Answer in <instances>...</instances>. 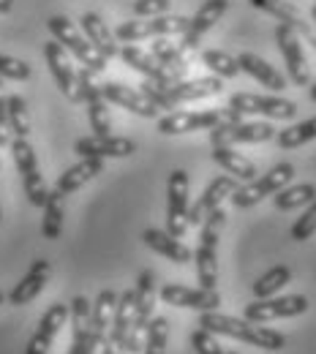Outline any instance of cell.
I'll use <instances>...</instances> for the list:
<instances>
[{"label":"cell","mask_w":316,"mask_h":354,"mask_svg":"<svg viewBox=\"0 0 316 354\" xmlns=\"http://www.w3.org/2000/svg\"><path fill=\"white\" fill-rule=\"evenodd\" d=\"M46 28H49V33H52V39L57 44H63L66 52H71L80 60V66H85L93 74H101L106 68V57L88 41V36H82L74 28L71 19H66V17H49L46 19Z\"/></svg>","instance_id":"277c9868"},{"label":"cell","mask_w":316,"mask_h":354,"mask_svg":"<svg viewBox=\"0 0 316 354\" xmlns=\"http://www.w3.org/2000/svg\"><path fill=\"white\" fill-rule=\"evenodd\" d=\"M275 139V129H272L270 123H245V120H237V123H219L213 133H210V142H213V147H219V145H229V147H234V145H259V142H270Z\"/></svg>","instance_id":"7c38bea8"},{"label":"cell","mask_w":316,"mask_h":354,"mask_svg":"<svg viewBox=\"0 0 316 354\" xmlns=\"http://www.w3.org/2000/svg\"><path fill=\"white\" fill-rule=\"evenodd\" d=\"M275 139H278V147H281V150H295V147H303V145L314 142L316 139V118L303 120V123H297V126H289V129L278 131Z\"/></svg>","instance_id":"d590c367"},{"label":"cell","mask_w":316,"mask_h":354,"mask_svg":"<svg viewBox=\"0 0 316 354\" xmlns=\"http://www.w3.org/2000/svg\"><path fill=\"white\" fill-rule=\"evenodd\" d=\"M248 3L259 11H265V14H272L281 25H289L292 30H297L303 36H311V25L303 19V14L292 3H286V0H248Z\"/></svg>","instance_id":"83f0119b"},{"label":"cell","mask_w":316,"mask_h":354,"mask_svg":"<svg viewBox=\"0 0 316 354\" xmlns=\"http://www.w3.org/2000/svg\"><path fill=\"white\" fill-rule=\"evenodd\" d=\"M314 232H316V199L306 207V213L295 221V226H292V240L295 243H306L308 237H314Z\"/></svg>","instance_id":"ab89813d"},{"label":"cell","mask_w":316,"mask_h":354,"mask_svg":"<svg viewBox=\"0 0 316 354\" xmlns=\"http://www.w3.org/2000/svg\"><path fill=\"white\" fill-rule=\"evenodd\" d=\"M292 281V270L286 265H275L270 267L254 286H251V292H254V300H268V297H275L286 283Z\"/></svg>","instance_id":"1f68e13d"},{"label":"cell","mask_w":316,"mask_h":354,"mask_svg":"<svg viewBox=\"0 0 316 354\" xmlns=\"http://www.w3.org/2000/svg\"><path fill=\"white\" fill-rule=\"evenodd\" d=\"M82 30H85V36H88V41H91L106 60L109 57H118V52H120V46H118V39H115V33L106 28V22L98 17V14H93L88 11L85 17H82Z\"/></svg>","instance_id":"4316f807"},{"label":"cell","mask_w":316,"mask_h":354,"mask_svg":"<svg viewBox=\"0 0 316 354\" xmlns=\"http://www.w3.org/2000/svg\"><path fill=\"white\" fill-rule=\"evenodd\" d=\"M237 188H240V185L234 183V177L232 175H221V177H216V180H210V183L205 185L202 196L194 202V207H188V226L205 221L207 213H213L216 207H221Z\"/></svg>","instance_id":"e0dca14e"},{"label":"cell","mask_w":316,"mask_h":354,"mask_svg":"<svg viewBox=\"0 0 316 354\" xmlns=\"http://www.w3.org/2000/svg\"><path fill=\"white\" fill-rule=\"evenodd\" d=\"M142 243L147 248H153L156 254L167 257L175 265H188L194 259V254L188 251V245H183V240L172 237L169 232H161V229H145L142 232Z\"/></svg>","instance_id":"603a6c76"},{"label":"cell","mask_w":316,"mask_h":354,"mask_svg":"<svg viewBox=\"0 0 316 354\" xmlns=\"http://www.w3.org/2000/svg\"><path fill=\"white\" fill-rule=\"evenodd\" d=\"M188 188L191 180L183 169H175L167 180V232L178 240L188 232Z\"/></svg>","instance_id":"8fae6325"},{"label":"cell","mask_w":316,"mask_h":354,"mask_svg":"<svg viewBox=\"0 0 316 354\" xmlns=\"http://www.w3.org/2000/svg\"><path fill=\"white\" fill-rule=\"evenodd\" d=\"M134 327V289L118 295V306H115V316L109 324V341L123 352L129 344V333Z\"/></svg>","instance_id":"d4e9b609"},{"label":"cell","mask_w":316,"mask_h":354,"mask_svg":"<svg viewBox=\"0 0 316 354\" xmlns=\"http://www.w3.org/2000/svg\"><path fill=\"white\" fill-rule=\"evenodd\" d=\"M6 120H8V133H14V139H28L30 136L28 104H25L22 95H8L6 98Z\"/></svg>","instance_id":"836d02e7"},{"label":"cell","mask_w":316,"mask_h":354,"mask_svg":"<svg viewBox=\"0 0 316 354\" xmlns=\"http://www.w3.org/2000/svg\"><path fill=\"white\" fill-rule=\"evenodd\" d=\"M292 180H295V164L284 161V164H275L272 169H268L265 175L254 177L251 183L240 185L229 199H232L234 207H254V205H259L262 199L275 196V194H278L281 188H286Z\"/></svg>","instance_id":"8992f818"},{"label":"cell","mask_w":316,"mask_h":354,"mask_svg":"<svg viewBox=\"0 0 316 354\" xmlns=\"http://www.w3.org/2000/svg\"><path fill=\"white\" fill-rule=\"evenodd\" d=\"M66 196L57 191V188H52L49 191V196H46L44 202V221H41V234H44L46 240H57L60 234H63V216H66Z\"/></svg>","instance_id":"4dcf8cb0"},{"label":"cell","mask_w":316,"mask_h":354,"mask_svg":"<svg viewBox=\"0 0 316 354\" xmlns=\"http://www.w3.org/2000/svg\"><path fill=\"white\" fill-rule=\"evenodd\" d=\"M0 218H3V210H0Z\"/></svg>","instance_id":"f907efd6"},{"label":"cell","mask_w":316,"mask_h":354,"mask_svg":"<svg viewBox=\"0 0 316 354\" xmlns=\"http://www.w3.org/2000/svg\"><path fill=\"white\" fill-rule=\"evenodd\" d=\"M311 14H314V17H316V6H314V11H311Z\"/></svg>","instance_id":"681fc988"},{"label":"cell","mask_w":316,"mask_h":354,"mask_svg":"<svg viewBox=\"0 0 316 354\" xmlns=\"http://www.w3.org/2000/svg\"><path fill=\"white\" fill-rule=\"evenodd\" d=\"M14 8V0H0V14H8Z\"/></svg>","instance_id":"f6af8a7d"},{"label":"cell","mask_w":316,"mask_h":354,"mask_svg":"<svg viewBox=\"0 0 316 354\" xmlns=\"http://www.w3.org/2000/svg\"><path fill=\"white\" fill-rule=\"evenodd\" d=\"M275 44L284 55V63H286V71H289V80L300 88H306L311 82V74H308V63H306V55H303V44H300V33L292 30L289 25H278L275 28Z\"/></svg>","instance_id":"5bb4252c"},{"label":"cell","mask_w":316,"mask_h":354,"mask_svg":"<svg viewBox=\"0 0 316 354\" xmlns=\"http://www.w3.org/2000/svg\"><path fill=\"white\" fill-rule=\"evenodd\" d=\"M167 344H169V319L167 316L150 319L145 333V354H167Z\"/></svg>","instance_id":"74e56055"},{"label":"cell","mask_w":316,"mask_h":354,"mask_svg":"<svg viewBox=\"0 0 316 354\" xmlns=\"http://www.w3.org/2000/svg\"><path fill=\"white\" fill-rule=\"evenodd\" d=\"M8 142V120H6V98H3V82H0V145Z\"/></svg>","instance_id":"7bdbcfd3"},{"label":"cell","mask_w":316,"mask_h":354,"mask_svg":"<svg viewBox=\"0 0 316 354\" xmlns=\"http://www.w3.org/2000/svg\"><path fill=\"white\" fill-rule=\"evenodd\" d=\"M226 354H237V352H226Z\"/></svg>","instance_id":"816d5d0a"},{"label":"cell","mask_w":316,"mask_h":354,"mask_svg":"<svg viewBox=\"0 0 316 354\" xmlns=\"http://www.w3.org/2000/svg\"><path fill=\"white\" fill-rule=\"evenodd\" d=\"M3 300H6V297H3V292H0V306H3Z\"/></svg>","instance_id":"c3c4849f"},{"label":"cell","mask_w":316,"mask_h":354,"mask_svg":"<svg viewBox=\"0 0 316 354\" xmlns=\"http://www.w3.org/2000/svg\"><path fill=\"white\" fill-rule=\"evenodd\" d=\"M66 319H68V306L52 303V306L46 308L44 316H41L36 333L30 335V341H28V346H25V354H49L52 341L57 338V333H60V327L66 324Z\"/></svg>","instance_id":"d6986e66"},{"label":"cell","mask_w":316,"mask_h":354,"mask_svg":"<svg viewBox=\"0 0 316 354\" xmlns=\"http://www.w3.org/2000/svg\"><path fill=\"white\" fill-rule=\"evenodd\" d=\"M221 80L219 77H199V80H180L169 88H161L150 80L142 82V93L158 106V109H175L178 104L185 101H199V98H207V95H216L221 93Z\"/></svg>","instance_id":"3957f363"},{"label":"cell","mask_w":316,"mask_h":354,"mask_svg":"<svg viewBox=\"0 0 316 354\" xmlns=\"http://www.w3.org/2000/svg\"><path fill=\"white\" fill-rule=\"evenodd\" d=\"M68 316H71V341H88V335H91V300L77 295L68 306Z\"/></svg>","instance_id":"e575fe53"},{"label":"cell","mask_w":316,"mask_h":354,"mask_svg":"<svg viewBox=\"0 0 316 354\" xmlns=\"http://www.w3.org/2000/svg\"><path fill=\"white\" fill-rule=\"evenodd\" d=\"M161 300L175 308H194V310H216L221 306V295L216 289H188L183 283H164Z\"/></svg>","instance_id":"ac0fdd59"},{"label":"cell","mask_w":316,"mask_h":354,"mask_svg":"<svg viewBox=\"0 0 316 354\" xmlns=\"http://www.w3.org/2000/svg\"><path fill=\"white\" fill-rule=\"evenodd\" d=\"M202 63L221 80V77H226V80H234L237 74H243L240 71V63H237V57H232L229 52H224V49H205L202 52Z\"/></svg>","instance_id":"8d00e7d4"},{"label":"cell","mask_w":316,"mask_h":354,"mask_svg":"<svg viewBox=\"0 0 316 354\" xmlns=\"http://www.w3.org/2000/svg\"><path fill=\"white\" fill-rule=\"evenodd\" d=\"M237 123L243 120L237 112L226 109H205V112H169L164 118H158V131L164 136H180V133L194 131H213L219 123Z\"/></svg>","instance_id":"52a82bcc"},{"label":"cell","mask_w":316,"mask_h":354,"mask_svg":"<svg viewBox=\"0 0 316 354\" xmlns=\"http://www.w3.org/2000/svg\"><path fill=\"white\" fill-rule=\"evenodd\" d=\"M311 44H314V49H316V33H311Z\"/></svg>","instance_id":"7dc6e473"},{"label":"cell","mask_w":316,"mask_h":354,"mask_svg":"<svg viewBox=\"0 0 316 354\" xmlns=\"http://www.w3.org/2000/svg\"><path fill=\"white\" fill-rule=\"evenodd\" d=\"M237 63H240V71H245L248 77H254V80L262 82L265 88L275 90V93H281V90L286 88L284 74L275 71V66H270L268 60H262L259 55H254V52H240V55H237Z\"/></svg>","instance_id":"484cf974"},{"label":"cell","mask_w":316,"mask_h":354,"mask_svg":"<svg viewBox=\"0 0 316 354\" xmlns=\"http://www.w3.org/2000/svg\"><path fill=\"white\" fill-rule=\"evenodd\" d=\"M308 95H311V101L316 104V85H311V90H308Z\"/></svg>","instance_id":"bcb514c9"},{"label":"cell","mask_w":316,"mask_h":354,"mask_svg":"<svg viewBox=\"0 0 316 354\" xmlns=\"http://www.w3.org/2000/svg\"><path fill=\"white\" fill-rule=\"evenodd\" d=\"M11 156H14V164H17V172L22 175V188H25V196L33 207H44L46 196H49V188L44 183V175L39 169V158H36V150L28 139H11Z\"/></svg>","instance_id":"ba28073f"},{"label":"cell","mask_w":316,"mask_h":354,"mask_svg":"<svg viewBox=\"0 0 316 354\" xmlns=\"http://www.w3.org/2000/svg\"><path fill=\"white\" fill-rule=\"evenodd\" d=\"M188 17L180 14H161V17H147V19H131L120 22L115 28V39L123 44H134L142 39H169V36H183L188 30Z\"/></svg>","instance_id":"5b68a950"},{"label":"cell","mask_w":316,"mask_h":354,"mask_svg":"<svg viewBox=\"0 0 316 354\" xmlns=\"http://www.w3.org/2000/svg\"><path fill=\"white\" fill-rule=\"evenodd\" d=\"M308 310V297L303 295H286V297H268V300H251L245 306L248 322H272V319H292Z\"/></svg>","instance_id":"4fadbf2b"},{"label":"cell","mask_w":316,"mask_h":354,"mask_svg":"<svg viewBox=\"0 0 316 354\" xmlns=\"http://www.w3.org/2000/svg\"><path fill=\"white\" fill-rule=\"evenodd\" d=\"M49 275H52V265H49L46 259H36L33 265L28 267V272L22 275V281L11 289L8 303H11V306H28V303H33V300L44 292Z\"/></svg>","instance_id":"7402d4cb"},{"label":"cell","mask_w":316,"mask_h":354,"mask_svg":"<svg viewBox=\"0 0 316 354\" xmlns=\"http://www.w3.org/2000/svg\"><path fill=\"white\" fill-rule=\"evenodd\" d=\"M229 109L240 118L245 115H262L268 120H292L297 115V104L278 95H254V93H234L229 98Z\"/></svg>","instance_id":"30bf717a"},{"label":"cell","mask_w":316,"mask_h":354,"mask_svg":"<svg viewBox=\"0 0 316 354\" xmlns=\"http://www.w3.org/2000/svg\"><path fill=\"white\" fill-rule=\"evenodd\" d=\"M82 346H85V341H71V346H68V354H82Z\"/></svg>","instance_id":"ee69618b"},{"label":"cell","mask_w":316,"mask_h":354,"mask_svg":"<svg viewBox=\"0 0 316 354\" xmlns=\"http://www.w3.org/2000/svg\"><path fill=\"white\" fill-rule=\"evenodd\" d=\"M191 346L196 349V354H226L224 346L219 344V338L213 333H207V330H196L191 335Z\"/></svg>","instance_id":"60d3db41"},{"label":"cell","mask_w":316,"mask_h":354,"mask_svg":"<svg viewBox=\"0 0 316 354\" xmlns=\"http://www.w3.org/2000/svg\"><path fill=\"white\" fill-rule=\"evenodd\" d=\"M101 172H104V158H80L74 167H68L63 175L57 177L55 188H57L63 196H68V194L80 191L82 185H88L91 180H95Z\"/></svg>","instance_id":"cb8c5ba5"},{"label":"cell","mask_w":316,"mask_h":354,"mask_svg":"<svg viewBox=\"0 0 316 354\" xmlns=\"http://www.w3.org/2000/svg\"><path fill=\"white\" fill-rule=\"evenodd\" d=\"M226 8H229V0H205L202 6H199V11L191 17V22H188V30L183 33V44H185V49H196L199 46V39L221 19L226 14Z\"/></svg>","instance_id":"44dd1931"},{"label":"cell","mask_w":316,"mask_h":354,"mask_svg":"<svg viewBox=\"0 0 316 354\" xmlns=\"http://www.w3.org/2000/svg\"><path fill=\"white\" fill-rule=\"evenodd\" d=\"M115 306H118V292H112V289L98 292L95 303H91V330L109 333V324H112V316H115Z\"/></svg>","instance_id":"d6a6232c"},{"label":"cell","mask_w":316,"mask_h":354,"mask_svg":"<svg viewBox=\"0 0 316 354\" xmlns=\"http://www.w3.org/2000/svg\"><path fill=\"white\" fill-rule=\"evenodd\" d=\"M199 327L213 333V335H226V338H237L243 344H251L257 349H268V352H281L286 346V338L281 333H275L270 327H259L257 322H248L245 316H226L219 310H202L199 316Z\"/></svg>","instance_id":"6da1fadb"},{"label":"cell","mask_w":316,"mask_h":354,"mask_svg":"<svg viewBox=\"0 0 316 354\" xmlns=\"http://www.w3.org/2000/svg\"><path fill=\"white\" fill-rule=\"evenodd\" d=\"M44 57H46V66H49V74H52V80L57 82L60 93H63L68 101H80V90H77V68L71 66L68 52L63 49V44H57L55 39L46 41Z\"/></svg>","instance_id":"2e32d148"},{"label":"cell","mask_w":316,"mask_h":354,"mask_svg":"<svg viewBox=\"0 0 316 354\" xmlns=\"http://www.w3.org/2000/svg\"><path fill=\"white\" fill-rule=\"evenodd\" d=\"M98 88H101V95H104L109 104L123 106V109L134 112L139 118H156V115H158V106H156L142 90L120 85V82H104V85H98Z\"/></svg>","instance_id":"ffe728a7"},{"label":"cell","mask_w":316,"mask_h":354,"mask_svg":"<svg viewBox=\"0 0 316 354\" xmlns=\"http://www.w3.org/2000/svg\"><path fill=\"white\" fill-rule=\"evenodd\" d=\"M169 3L172 0H134V14L139 19L161 17V14H169Z\"/></svg>","instance_id":"b9f144b4"},{"label":"cell","mask_w":316,"mask_h":354,"mask_svg":"<svg viewBox=\"0 0 316 354\" xmlns=\"http://www.w3.org/2000/svg\"><path fill=\"white\" fill-rule=\"evenodd\" d=\"M30 66L19 57H11V55H3L0 52V80H14V82H25L30 80Z\"/></svg>","instance_id":"f35d334b"},{"label":"cell","mask_w":316,"mask_h":354,"mask_svg":"<svg viewBox=\"0 0 316 354\" xmlns=\"http://www.w3.org/2000/svg\"><path fill=\"white\" fill-rule=\"evenodd\" d=\"M316 199V185L314 183H297V185H286L272 196V207L286 213V210H297V207H308Z\"/></svg>","instance_id":"f546056e"},{"label":"cell","mask_w":316,"mask_h":354,"mask_svg":"<svg viewBox=\"0 0 316 354\" xmlns=\"http://www.w3.org/2000/svg\"><path fill=\"white\" fill-rule=\"evenodd\" d=\"M153 308H156V272L145 270L139 272L134 286V327L129 333V344L126 352L129 354H142V335L147 333V324L153 319Z\"/></svg>","instance_id":"9c48e42d"},{"label":"cell","mask_w":316,"mask_h":354,"mask_svg":"<svg viewBox=\"0 0 316 354\" xmlns=\"http://www.w3.org/2000/svg\"><path fill=\"white\" fill-rule=\"evenodd\" d=\"M226 226V210L216 207L213 213H207V218L202 221V234H199V248L194 254L196 262V278L202 289H216L219 283V240H221V229Z\"/></svg>","instance_id":"7a4b0ae2"},{"label":"cell","mask_w":316,"mask_h":354,"mask_svg":"<svg viewBox=\"0 0 316 354\" xmlns=\"http://www.w3.org/2000/svg\"><path fill=\"white\" fill-rule=\"evenodd\" d=\"M314 19H316V17H314Z\"/></svg>","instance_id":"f5cc1de1"},{"label":"cell","mask_w":316,"mask_h":354,"mask_svg":"<svg viewBox=\"0 0 316 354\" xmlns=\"http://www.w3.org/2000/svg\"><path fill=\"white\" fill-rule=\"evenodd\" d=\"M213 161L229 172L232 177H237V180H245V183H251L254 177L259 175L257 172V167H254V161H248L245 156H240L234 147H229V145H219V147H213Z\"/></svg>","instance_id":"f1b7e54d"},{"label":"cell","mask_w":316,"mask_h":354,"mask_svg":"<svg viewBox=\"0 0 316 354\" xmlns=\"http://www.w3.org/2000/svg\"><path fill=\"white\" fill-rule=\"evenodd\" d=\"M74 150L82 156V158H129L136 153V142L129 136H115V133H106V136H82L74 142Z\"/></svg>","instance_id":"9a60e30c"}]
</instances>
